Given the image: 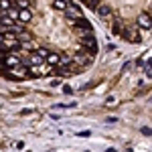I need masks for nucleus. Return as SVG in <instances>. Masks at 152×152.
Segmentation results:
<instances>
[{
    "instance_id": "obj_3",
    "label": "nucleus",
    "mask_w": 152,
    "mask_h": 152,
    "mask_svg": "<svg viewBox=\"0 0 152 152\" xmlns=\"http://www.w3.org/2000/svg\"><path fill=\"white\" fill-rule=\"evenodd\" d=\"M83 6H87L89 10H97V6H99V0H81Z\"/></svg>"
},
{
    "instance_id": "obj_2",
    "label": "nucleus",
    "mask_w": 152,
    "mask_h": 152,
    "mask_svg": "<svg viewBox=\"0 0 152 152\" xmlns=\"http://www.w3.org/2000/svg\"><path fill=\"white\" fill-rule=\"evenodd\" d=\"M97 16L99 18H104V20H110L112 18V8H107V6H97Z\"/></svg>"
},
{
    "instance_id": "obj_4",
    "label": "nucleus",
    "mask_w": 152,
    "mask_h": 152,
    "mask_svg": "<svg viewBox=\"0 0 152 152\" xmlns=\"http://www.w3.org/2000/svg\"><path fill=\"white\" fill-rule=\"evenodd\" d=\"M144 75H146L148 79H152V57L144 63Z\"/></svg>"
},
{
    "instance_id": "obj_6",
    "label": "nucleus",
    "mask_w": 152,
    "mask_h": 152,
    "mask_svg": "<svg viewBox=\"0 0 152 152\" xmlns=\"http://www.w3.org/2000/svg\"><path fill=\"white\" fill-rule=\"evenodd\" d=\"M140 132H142V134H150V136H152V128H146V126H142Z\"/></svg>"
},
{
    "instance_id": "obj_5",
    "label": "nucleus",
    "mask_w": 152,
    "mask_h": 152,
    "mask_svg": "<svg viewBox=\"0 0 152 152\" xmlns=\"http://www.w3.org/2000/svg\"><path fill=\"white\" fill-rule=\"evenodd\" d=\"M75 105H77V104H59L57 107H59V110H69V107H75Z\"/></svg>"
},
{
    "instance_id": "obj_1",
    "label": "nucleus",
    "mask_w": 152,
    "mask_h": 152,
    "mask_svg": "<svg viewBox=\"0 0 152 152\" xmlns=\"http://www.w3.org/2000/svg\"><path fill=\"white\" fill-rule=\"evenodd\" d=\"M138 28L140 31H152V14L150 12H142L138 16Z\"/></svg>"
}]
</instances>
